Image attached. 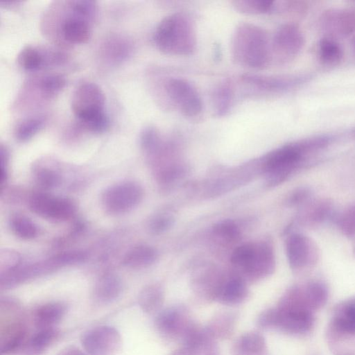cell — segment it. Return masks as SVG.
Here are the masks:
<instances>
[{
  "label": "cell",
  "mask_w": 355,
  "mask_h": 355,
  "mask_svg": "<svg viewBox=\"0 0 355 355\" xmlns=\"http://www.w3.org/2000/svg\"><path fill=\"white\" fill-rule=\"evenodd\" d=\"M331 135H318L284 144L266 155L261 162L266 184L275 187L303 167L310 157L329 147L334 141Z\"/></svg>",
  "instance_id": "1"
},
{
  "label": "cell",
  "mask_w": 355,
  "mask_h": 355,
  "mask_svg": "<svg viewBox=\"0 0 355 355\" xmlns=\"http://www.w3.org/2000/svg\"><path fill=\"white\" fill-rule=\"evenodd\" d=\"M231 53L236 64L250 69H263L271 61L270 42L266 32L248 22L240 23L235 28Z\"/></svg>",
  "instance_id": "2"
},
{
  "label": "cell",
  "mask_w": 355,
  "mask_h": 355,
  "mask_svg": "<svg viewBox=\"0 0 355 355\" xmlns=\"http://www.w3.org/2000/svg\"><path fill=\"white\" fill-rule=\"evenodd\" d=\"M153 41L162 53L172 55H189L196 49V30L190 17L183 12L171 14L157 25Z\"/></svg>",
  "instance_id": "3"
},
{
  "label": "cell",
  "mask_w": 355,
  "mask_h": 355,
  "mask_svg": "<svg viewBox=\"0 0 355 355\" xmlns=\"http://www.w3.org/2000/svg\"><path fill=\"white\" fill-rule=\"evenodd\" d=\"M71 105L75 116L87 130L100 133L108 128L105 96L96 84L86 82L79 85L73 93Z\"/></svg>",
  "instance_id": "4"
},
{
  "label": "cell",
  "mask_w": 355,
  "mask_h": 355,
  "mask_svg": "<svg viewBox=\"0 0 355 355\" xmlns=\"http://www.w3.org/2000/svg\"><path fill=\"white\" fill-rule=\"evenodd\" d=\"M313 323L312 312L280 302L276 308L263 311L258 318L259 327L275 328L291 334L306 333Z\"/></svg>",
  "instance_id": "5"
},
{
  "label": "cell",
  "mask_w": 355,
  "mask_h": 355,
  "mask_svg": "<svg viewBox=\"0 0 355 355\" xmlns=\"http://www.w3.org/2000/svg\"><path fill=\"white\" fill-rule=\"evenodd\" d=\"M164 87L168 101L183 116L189 119L200 116L203 109L202 98L190 82L173 77L165 81Z\"/></svg>",
  "instance_id": "6"
},
{
  "label": "cell",
  "mask_w": 355,
  "mask_h": 355,
  "mask_svg": "<svg viewBox=\"0 0 355 355\" xmlns=\"http://www.w3.org/2000/svg\"><path fill=\"white\" fill-rule=\"evenodd\" d=\"M304 45V37L297 24H282L270 42V59L278 64L290 62L300 53Z\"/></svg>",
  "instance_id": "7"
},
{
  "label": "cell",
  "mask_w": 355,
  "mask_h": 355,
  "mask_svg": "<svg viewBox=\"0 0 355 355\" xmlns=\"http://www.w3.org/2000/svg\"><path fill=\"white\" fill-rule=\"evenodd\" d=\"M286 254L290 268L298 272L313 268L320 259V250L315 242L300 232H292L288 236Z\"/></svg>",
  "instance_id": "8"
},
{
  "label": "cell",
  "mask_w": 355,
  "mask_h": 355,
  "mask_svg": "<svg viewBox=\"0 0 355 355\" xmlns=\"http://www.w3.org/2000/svg\"><path fill=\"white\" fill-rule=\"evenodd\" d=\"M143 195V189L139 184L123 182L107 188L103 193L102 202L109 213L121 214L135 208Z\"/></svg>",
  "instance_id": "9"
},
{
  "label": "cell",
  "mask_w": 355,
  "mask_h": 355,
  "mask_svg": "<svg viewBox=\"0 0 355 355\" xmlns=\"http://www.w3.org/2000/svg\"><path fill=\"white\" fill-rule=\"evenodd\" d=\"M328 298L327 285L318 280H312L290 288L280 301L312 312L322 307Z\"/></svg>",
  "instance_id": "10"
},
{
  "label": "cell",
  "mask_w": 355,
  "mask_h": 355,
  "mask_svg": "<svg viewBox=\"0 0 355 355\" xmlns=\"http://www.w3.org/2000/svg\"><path fill=\"white\" fill-rule=\"evenodd\" d=\"M310 78L307 74L264 76L245 73L241 76L242 83L250 89L267 94L286 92L304 85Z\"/></svg>",
  "instance_id": "11"
},
{
  "label": "cell",
  "mask_w": 355,
  "mask_h": 355,
  "mask_svg": "<svg viewBox=\"0 0 355 355\" xmlns=\"http://www.w3.org/2000/svg\"><path fill=\"white\" fill-rule=\"evenodd\" d=\"M80 342L88 355H116L122 339L119 331L111 326H99L85 331Z\"/></svg>",
  "instance_id": "12"
},
{
  "label": "cell",
  "mask_w": 355,
  "mask_h": 355,
  "mask_svg": "<svg viewBox=\"0 0 355 355\" xmlns=\"http://www.w3.org/2000/svg\"><path fill=\"white\" fill-rule=\"evenodd\" d=\"M28 205L35 214L57 221L71 218L76 211L75 204L70 199L42 192L33 193L29 198Z\"/></svg>",
  "instance_id": "13"
},
{
  "label": "cell",
  "mask_w": 355,
  "mask_h": 355,
  "mask_svg": "<svg viewBox=\"0 0 355 355\" xmlns=\"http://www.w3.org/2000/svg\"><path fill=\"white\" fill-rule=\"evenodd\" d=\"M155 323L158 331L164 337L182 341L195 324L186 310L180 306L167 308L159 312Z\"/></svg>",
  "instance_id": "14"
},
{
  "label": "cell",
  "mask_w": 355,
  "mask_h": 355,
  "mask_svg": "<svg viewBox=\"0 0 355 355\" xmlns=\"http://www.w3.org/2000/svg\"><path fill=\"white\" fill-rule=\"evenodd\" d=\"M319 26L327 37L332 38L355 33V9H327L321 14Z\"/></svg>",
  "instance_id": "15"
},
{
  "label": "cell",
  "mask_w": 355,
  "mask_h": 355,
  "mask_svg": "<svg viewBox=\"0 0 355 355\" xmlns=\"http://www.w3.org/2000/svg\"><path fill=\"white\" fill-rule=\"evenodd\" d=\"M334 206L329 198H313L300 207L296 218L297 224L315 227L336 218Z\"/></svg>",
  "instance_id": "16"
},
{
  "label": "cell",
  "mask_w": 355,
  "mask_h": 355,
  "mask_svg": "<svg viewBox=\"0 0 355 355\" xmlns=\"http://www.w3.org/2000/svg\"><path fill=\"white\" fill-rule=\"evenodd\" d=\"M275 267L272 246L268 243H255V251L248 268L245 272L252 279H260L272 274Z\"/></svg>",
  "instance_id": "17"
},
{
  "label": "cell",
  "mask_w": 355,
  "mask_h": 355,
  "mask_svg": "<svg viewBox=\"0 0 355 355\" xmlns=\"http://www.w3.org/2000/svg\"><path fill=\"white\" fill-rule=\"evenodd\" d=\"M64 60V55L59 52H43L33 46H26L19 52L17 61L27 71H37L49 64H58Z\"/></svg>",
  "instance_id": "18"
},
{
  "label": "cell",
  "mask_w": 355,
  "mask_h": 355,
  "mask_svg": "<svg viewBox=\"0 0 355 355\" xmlns=\"http://www.w3.org/2000/svg\"><path fill=\"white\" fill-rule=\"evenodd\" d=\"M26 328L17 318L12 319L1 329L0 350L1 355L13 354L26 343Z\"/></svg>",
  "instance_id": "19"
},
{
  "label": "cell",
  "mask_w": 355,
  "mask_h": 355,
  "mask_svg": "<svg viewBox=\"0 0 355 355\" xmlns=\"http://www.w3.org/2000/svg\"><path fill=\"white\" fill-rule=\"evenodd\" d=\"M71 12L62 21L61 33L63 38L68 42L82 44L86 42L90 37L91 21L74 12L69 6Z\"/></svg>",
  "instance_id": "20"
},
{
  "label": "cell",
  "mask_w": 355,
  "mask_h": 355,
  "mask_svg": "<svg viewBox=\"0 0 355 355\" xmlns=\"http://www.w3.org/2000/svg\"><path fill=\"white\" fill-rule=\"evenodd\" d=\"M234 8L245 15L288 12V1L239 0L232 2Z\"/></svg>",
  "instance_id": "21"
},
{
  "label": "cell",
  "mask_w": 355,
  "mask_h": 355,
  "mask_svg": "<svg viewBox=\"0 0 355 355\" xmlns=\"http://www.w3.org/2000/svg\"><path fill=\"white\" fill-rule=\"evenodd\" d=\"M248 295L245 281L239 277H232L223 280L215 300L226 305H236L243 302Z\"/></svg>",
  "instance_id": "22"
},
{
  "label": "cell",
  "mask_w": 355,
  "mask_h": 355,
  "mask_svg": "<svg viewBox=\"0 0 355 355\" xmlns=\"http://www.w3.org/2000/svg\"><path fill=\"white\" fill-rule=\"evenodd\" d=\"M67 306L61 302H53L39 306L34 313L33 320L37 328L55 327L64 316Z\"/></svg>",
  "instance_id": "23"
},
{
  "label": "cell",
  "mask_w": 355,
  "mask_h": 355,
  "mask_svg": "<svg viewBox=\"0 0 355 355\" xmlns=\"http://www.w3.org/2000/svg\"><path fill=\"white\" fill-rule=\"evenodd\" d=\"M123 284L121 278L114 273L102 275L94 286L96 299L103 303H108L116 300L121 293Z\"/></svg>",
  "instance_id": "24"
},
{
  "label": "cell",
  "mask_w": 355,
  "mask_h": 355,
  "mask_svg": "<svg viewBox=\"0 0 355 355\" xmlns=\"http://www.w3.org/2000/svg\"><path fill=\"white\" fill-rule=\"evenodd\" d=\"M233 354L267 355V347L263 336L256 331L242 334L234 345Z\"/></svg>",
  "instance_id": "25"
},
{
  "label": "cell",
  "mask_w": 355,
  "mask_h": 355,
  "mask_svg": "<svg viewBox=\"0 0 355 355\" xmlns=\"http://www.w3.org/2000/svg\"><path fill=\"white\" fill-rule=\"evenodd\" d=\"M234 101V88L231 80L220 82L213 90L211 102L214 115L222 117L228 114Z\"/></svg>",
  "instance_id": "26"
},
{
  "label": "cell",
  "mask_w": 355,
  "mask_h": 355,
  "mask_svg": "<svg viewBox=\"0 0 355 355\" xmlns=\"http://www.w3.org/2000/svg\"><path fill=\"white\" fill-rule=\"evenodd\" d=\"M59 331L55 327L39 329L25 345L24 349L27 355H40L48 349L58 338Z\"/></svg>",
  "instance_id": "27"
},
{
  "label": "cell",
  "mask_w": 355,
  "mask_h": 355,
  "mask_svg": "<svg viewBox=\"0 0 355 355\" xmlns=\"http://www.w3.org/2000/svg\"><path fill=\"white\" fill-rule=\"evenodd\" d=\"M333 325L339 332L355 334V298L348 300L338 306L334 315Z\"/></svg>",
  "instance_id": "28"
},
{
  "label": "cell",
  "mask_w": 355,
  "mask_h": 355,
  "mask_svg": "<svg viewBox=\"0 0 355 355\" xmlns=\"http://www.w3.org/2000/svg\"><path fill=\"white\" fill-rule=\"evenodd\" d=\"M157 258V252L155 248L146 245H139L125 254L123 263L128 268H141L150 266Z\"/></svg>",
  "instance_id": "29"
},
{
  "label": "cell",
  "mask_w": 355,
  "mask_h": 355,
  "mask_svg": "<svg viewBox=\"0 0 355 355\" xmlns=\"http://www.w3.org/2000/svg\"><path fill=\"white\" fill-rule=\"evenodd\" d=\"M236 316L232 312H222L212 318L205 330L214 340L225 339L232 334Z\"/></svg>",
  "instance_id": "30"
},
{
  "label": "cell",
  "mask_w": 355,
  "mask_h": 355,
  "mask_svg": "<svg viewBox=\"0 0 355 355\" xmlns=\"http://www.w3.org/2000/svg\"><path fill=\"white\" fill-rule=\"evenodd\" d=\"M164 299V290L158 284L145 286L140 292L138 302L141 309L148 314H153L160 310Z\"/></svg>",
  "instance_id": "31"
},
{
  "label": "cell",
  "mask_w": 355,
  "mask_h": 355,
  "mask_svg": "<svg viewBox=\"0 0 355 355\" xmlns=\"http://www.w3.org/2000/svg\"><path fill=\"white\" fill-rule=\"evenodd\" d=\"M318 54L321 63L328 67L338 64L343 58V51L340 45L334 38L327 36L319 42Z\"/></svg>",
  "instance_id": "32"
},
{
  "label": "cell",
  "mask_w": 355,
  "mask_h": 355,
  "mask_svg": "<svg viewBox=\"0 0 355 355\" xmlns=\"http://www.w3.org/2000/svg\"><path fill=\"white\" fill-rule=\"evenodd\" d=\"M12 232L17 236L24 239H31L37 234V227L28 217L16 215L12 217L10 222Z\"/></svg>",
  "instance_id": "33"
},
{
  "label": "cell",
  "mask_w": 355,
  "mask_h": 355,
  "mask_svg": "<svg viewBox=\"0 0 355 355\" xmlns=\"http://www.w3.org/2000/svg\"><path fill=\"white\" fill-rule=\"evenodd\" d=\"M255 251V243H244L236 248L230 257L231 262L244 272L250 266Z\"/></svg>",
  "instance_id": "34"
},
{
  "label": "cell",
  "mask_w": 355,
  "mask_h": 355,
  "mask_svg": "<svg viewBox=\"0 0 355 355\" xmlns=\"http://www.w3.org/2000/svg\"><path fill=\"white\" fill-rule=\"evenodd\" d=\"M44 122L41 117H32L22 121L16 128V138L20 141L31 139L42 128Z\"/></svg>",
  "instance_id": "35"
},
{
  "label": "cell",
  "mask_w": 355,
  "mask_h": 355,
  "mask_svg": "<svg viewBox=\"0 0 355 355\" xmlns=\"http://www.w3.org/2000/svg\"><path fill=\"white\" fill-rule=\"evenodd\" d=\"M87 257L86 252L80 250H70L58 253L48 259L50 265L55 269L84 261Z\"/></svg>",
  "instance_id": "36"
},
{
  "label": "cell",
  "mask_w": 355,
  "mask_h": 355,
  "mask_svg": "<svg viewBox=\"0 0 355 355\" xmlns=\"http://www.w3.org/2000/svg\"><path fill=\"white\" fill-rule=\"evenodd\" d=\"M340 232L345 236H355V203L351 205L335 218Z\"/></svg>",
  "instance_id": "37"
},
{
  "label": "cell",
  "mask_w": 355,
  "mask_h": 355,
  "mask_svg": "<svg viewBox=\"0 0 355 355\" xmlns=\"http://www.w3.org/2000/svg\"><path fill=\"white\" fill-rule=\"evenodd\" d=\"M214 235L223 241L234 242L241 237V230L231 220H224L216 223L213 227Z\"/></svg>",
  "instance_id": "38"
},
{
  "label": "cell",
  "mask_w": 355,
  "mask_h": 355,
  "mask_svg": "<svg viewBox=\"0 0 355 355\" xmlns=\"http://www.w3.org/2000/svg\"><path fill=\"white\" fill-rule=\"evenodd\" d=\"M66 85L65 78L60 74H49L42 77L38 87L46 95L51 96L61 91Z\"/></svg>",
  "instance_id": "39"
},
{
  "label": "cell",
  "mask_w": 355,
  "mask_h": 355,
  "mask_svg": "<svg viewBox=\"0 0 355 355\" xmlns=\"http://www.w3.org/2000/svg\"><path fill=\"white\" fill-rule=\"evenodd\" d=\"M313 198V191L306 186L299 187L293 190L286 198L288 207L300 208Z\"/></svg>",
  "instance_id": "40"
},
{
  "label": "cell",
  "mask_w": 355,
  "mask_h": 355,
  "mask_svg": "<svg viewBox=\"0 0 355 355\" xmlns=\"http://www.w3.org/2000/svg\"><path fill=\"white\" fill-rule=\"evenodd\" d=\"M37 184L44 189H49L58 186L61 182L60 175L49 168H40L35 173Z\"/></svg>",
  "instance_id": "41"
},
{
  "label": "cell",
  "mask_w": 355,
  "mask_h": 355,
  "mask_svg": "<svg viewBox=\"0 0 355 355\" xmlns=\"http://www.w3.org/2000/svg\"><path fill=\"white\" fill-rule=\"evenodd\" d=\"M173 218L166 214L153 216L148 222V230L153 234H159L167 231L173 225Z\"/></svg>",
  "instance_id": "42"
},
{
  "label": "cell",
  "mask_w": 355,
  "mask_h": 355,
  "mask_svg": "<svg viewBox=\"0 0 355 355\" xmlns=\"http://www.w3.org/2000/svg\"><path fill=\"white\" fill-rule=\"evenodd\" d=\"M109 58L114 61L123 60L129 53V46L123 40L114 38L108 42L106 50Z\"/></svg>",
  "instance_id": "43"
},
{
  "label": "cell",
  "mask_w": 355,
  "mask_h": 355,
  "mask_svg": "<svg viewBox=\"0 0 355 355\" xmlns=\"http://www.w3.org/2000/svg\"><path fill=\"white\" fill-rule=\"evenodd\" d=\"M20 262L19 254L10 249H1L0 251L1 273L12 270L18 267Z\"/></svg>",
  "instance_id": "44"
},
{
  "label": "cell",
  "mask_w": 355,
  "mask_h": 355,
  "mask_svg": "<svg viewBox=\"0 0 355 355\" xmlns=\"http://www.w3.org/2000/svg\"><path fill=\"white\" fill-rule=\"evenodd\" d=\"M8 152L4 146H1L0 148V159H1V172H0V182L2 185L7 180V164L8 162Z\"/></svg>",
  "instance_id": "45"
},
{
  "label": "cell",
  "mask_w": 355,
  "mask_h": 355,
  "mask_svg": "<svg viewBox=\"0 0 355 355\" xmlns=\"http://www.w3.org/2000/svg\"><path fill=\"white\" fill-rule=\"evenodd\" d=\"M57 355H88L75 346H69L61 350Z\"/></svg>",
  "instance_id": "46"
},
{
  "label": "cell",
  "mask_w": 355,
  "mask_h": 355,
  "mask_svg": "<svg viewBox=\"0 0 355 355\" xmlns=\"http://www.w3.org/2000/svg\"><path fill=\"white\" fill-rule=\"evenodd\" d=\"M169 355H197V354L195 349L186 346H182L171 353Z\"/></svg>",
  "instance_id": "47"
},
{
  "label": "cell",
  "mask_w": 355,
  "mask_h": 355,
  "mask_svg": "<svg viewBox=\"0 0 355 355\" xmlns=\"http://www.w3.org/2000/svg\"><path fill=\"white\" fill-rule=\"evenodd\" d=\"M352 45H353L354 49V51H355V37H354V40H353Z\"/></svg>",
  "instance_id": "48"
},
{
  "label": "cell",
  "mask_w": 355,
  "mask_h": 355,
  "mask_svg": "<svg viewBox=\"0 0 355 355\" xmlns=\"http://www.w3.org/2000/svg\"><path fill=\"white\" fill-rule=\"evenodd\" d=\"M354 254H355V249H354Z\"/></svg>",
  "instance_id": "49"
}]
</instances>
